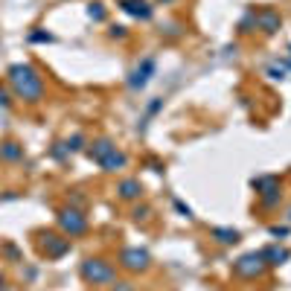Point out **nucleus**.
Returning <instances> with one entry per match:
<instances>
[{
	"label": "nucleus",
	"mask_w": 291,
	"mask_h": 291,
	"mask_svg": "<svg viewBox=\"0 0 291 291\" xmlns=\"http://www.w3.org/2000/svg\"><path fill=\"white\" fill-rule=\"evenodd\" d=\"M120 265H123L125 271H146L149 268V253L140 248H125L120 253Z\"/></svg>",
	"instance_id": "0eeeda50"
},
{
	"label": "nucleus",
	"mask_w": 291,
	"mask_h": 291,
	"mask_svg": "<svg viewBox=\"0 0 291 291\" xmlns=\"http://www.w3.org/2000/svg\"><path fill=\"white\" fill-rule=\"evenodd\" d=\"M265 268H268L265 253H248V256H242V259L233 265V271L239 274V277H245V279H256Z\"/></svg>",
	"instance_id": "20e7f679"
},
{
	"label": "nucleus",
	"mask_w": 291,
	"mask_h": 291,
	"mask_svg": "<svg viewBox=\"0 0 291 291\" xmlns=\"http://www.w3.org/2000/svg\"><path fill=\"white\" fill-rule=\"evenodd\" d=\"M152 70H154V61H152V58H146V61H143V67H137L134 73H131L128 84H131V87H143V84L149 82V73H152Z\"/></svg>",
	"instance_id": "1a4fd4ad"
},
{
	"label": "nucleus",
	"mask_w": 291,
	"mask_h": 291,
	"mask_svg": "<svg viewBox=\"0 0 291 291\" xmlns=\"http://www.w3.org/2000/svg\"><path fill=\"white\" fill-rule=\"evenodd\" d=\"M0 105H9V93L6 90H0Z\"/></svg>",
	"instance_id": "a211bd4d"
},
{
	"label": "nucleus",
	"mask_w": 291,
	"mask_h": 291,
	"mask_svg": "<svg viewBox=\"0 0 291 291\" xmlns=\"http://www.w3.org/2000/svg\"><path fill=\"white\" fill-rule=\"evenodd\" d=\"M82 277L90 282V285H105V282H114L117 277V268L105 259H84L82 262Z\"/></svg>",
	"instance_id": "7ed1b4c3"
},
{
	"label": "nucleus",
	"mask_w": 291,
	"mask_h": 291,
	"mask_svg": "<svg viewBox=\"0 0 291 291\" xmlns=\"http://www.w3.org/2000/svg\"><path fill=\"white\" fill-rule=\"evenodd\" d=\"M111 35H120V38H123V35H125V27H111Z\"/></svg>",
	"instance_id": "f3484780"
},
{
	"label": "nucleus",
	"mask_w": 291,
	"mask_h": 291,
	"mask_svg": "<svg viewBox=\"0 0 291 291\" xmlns=\"http://www.w3.org/2000/svg\"><path fill=\"white\" fill-rule=\"evenodd\" d=\"M58 224H61V230L67 236H79L87 230V219H84L79 210H61V213H58Z\"/></svg>",
	"instance_id": "39448f33"
},
{
	"label": "nucleus",
	"mask_w": 291,
	"mask_h": 291,
	"mask_svg": "<svg viewBox=\"0 0 291 291\" xmlns=\"http://www.w3.org/2000/svg\"><path fill=\"white\" fill-rule=\"evenodd\" d=\"M256 21L265 27V32H274V29H279V18L274 12H259L256 15Z\"/></svg>",
	"instance_id": "ddd939ff"
},
{
	"label": "nucleus",
	"mask_w": 291,
	"mask_h": 291,
	"mask_svg": "<svg viewBox=\"0 0 291 291\" xmlns=\"http://www.w3.org/2000/svg\"><path fill=\"white\" fill-rule=\"evenodd\" d=\"M114 291H131V285H128V282H120V288H114Z\"/></svg>",
	"instance_id": "6ab92c4d"
},
{
	"label": "nucleus",
	"mask_w": 291,
	"mask_h": 291,
	"mask_svg": "<svg viewBox=\"0 0 291 291\" xmlns=\"http://www.w3.org/2000/svg\"><path fill=\"white\" fill-rule=\"evenodd\" d=\"M70 250V239L58 233H41V253H47V259H58Z\"/></svg>",
	"instance_id": "423d86ee"
},
{
	"label": "nucleus",
	"mask_w": 291,
	"mask_h": 291,
	"mask_svg": "<svg viewBox=\"0 0 291 291\" xmlns=\"http://www.w3.org/2000/svg\"><path fill=\"white\" fill-rule=\"evenodd\" d=\"M262 253H265V262L268 265H279V262L288 259V250H282V248H268V250H262Z\"/></svg>",
	"instance_id": "f8f14e48"
},
{
	"label": "nucleus",
	"mask_w": 291,
	"mask_h": 291,
	"mask_svg": "<svg viewBox=\"0 0 291 291\" xmlns=\"http://www.w3.org/2000/svg\"><path fill=\"white\" fill-rule=\"evenodd\" d=\"M213 236H216L222 245H236V242H239V233H236V230H224V227H216Z\"/></svg>",
	"instance_id": "4468645a"
},
{
	"label": "nucleus",
	"mask_w": 291,
	"mask_h": 291,
	"mask_svg": "<svg viewBox=\"0 0 291 291\" xmlns=\"http://www.w3.org/2000/svg\"><path fill=\"white\" fill-rule=\"evenodd\" d=\"M0 157L3 160H21L24 157V146H18V143H0Z\"/></svg>",
	"instance_id": "9b49d317"
},
{
	"label": "nucleus",
	"mask_w": 291,
	"mask_h": 291,
	"mask_svg": "<svg viewBox=\"0 0 291 291\" xmlns=\"http://www.w3.org/2000/svg\"><path fill=\"white\" fill-rule=\"evenodd\" d=\"M117 192H120V198H137V195L143 192V186H140V180L128 178V180H123V183L117 186Z\"/></svg>",
	"instance_id": "9d476101"
},
{
	"label": "nucleus",
	"mask_w": 291,
	"mask_h": 291,
	"mask_svg": "<svg viewBox=\"0 0 291 291\" xmlns=\"http://www.w3.org/2000/svg\"><path fill=\"white\" fill-rule=\"evenodd\" d=\"M87 15H90V18H96V21H102V18H105V9H102L99 3H93V6L87 9Z\"/></svg>",
	"instance_id": "2eb2a0df"
},
{
	"label": "nucleus",
	"mask_w": 291,
	"mask_h": 291,
	"mask_svg": "<svg viewBox=\"0 0 291 291\" xmlns=\"http://www.w3.org/2000/svg\"><path fill=\"white\" fill-rule=\"evenodd\" d=\"M6 288V279H3V274H0V291Z\"/></svg>",
	"instance_id": "aec40b11"
},
{
	"label": "nucleus",
	"mask_w": 291,
	"mask_h": 291,
	"mask_svg": "<svg viewBox=\"0 0 291 291\" xmlns=\"http://www.w3.org/2000/svg\"><path fill=\"white\" fill-rule=\"evenodd\" d=\"M120 9L128 15H134V18H152V6L146 3V0H120Z\"/></svg>",
	"instance_id": "6e6552de"
},
{
	"label": "nucleus",
	"mask_w": 291,
	"mask_h": 291,
	"mask_svg": "<svg viewBox=\"0 0 291 291\" xmlns=\"http://www.w3.org/2000/svg\"><path fill=\"white\" fill-rule=\"evenodd\" d=\"M87 154H90L99 166L105 169V172H117V169H123L125 163H128V157L114 146L111 140H96V143H90Z\"/></svg>",
	"instance_id": "f03ea898"
},
{
	"label": "nucleus",
	"mask_w": 291,
	"mask_h": 291,
	"mask_svg": "<svg viewBox=\"0 0 291 291\" xmlns=\"http://www.w3.org/2000/svg\"><path fill=\"white\" fill-rule=\"evenodd\" d=\"M6 79H9V87L15 90V96L24 99V102H38L44 96V82L32 64H12Z\"/></svg>",
	"instance_id": "f257e3e1"
},
{
	"label": "nucleus",
	"mask_w": 291,
	"mask_h": 291,
	"mask_svg": "<svg viewBox=\"0 0 291 291\" xmlns=\"http://www.w3.org/2000/svg\"><path fill=\"white\" fill-rule=\"evenodd\" d=\"M157 3H172V0H157Z\"/></svg>",
	"instance_id": "412c9836"
},
{
	"label": "nucleus",
	"mask_w": 291,
	"mask_h": 291,
	"mask_svg": "<svg viewBox=\"0 0 291 291\" xmlns=\"http://www.w3.org/2000/svg\"><path fill=\"white\" fill-rule=\"evenodd\" d=\"M29 38H32V41H53V35H47V32H32Z\"/></svg>",
	"instance_id": "dca6fc26"
}]
</instances>
